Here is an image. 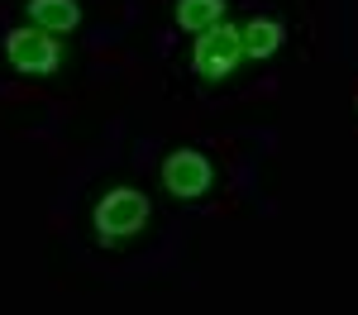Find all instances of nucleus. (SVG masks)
<instances>
[{
  "mask_svg": "<svg viewBox=\"0 0 358 315\" xmlns=\"http://www.w3.org/2000/svg\"><path fill=\"white\" fill-rule=\"evenodd\" d=\"M29 20H34V29L57 38V34H72L82 24V5L77 0H29Z\"/></svg>",
  "mask_w": 358,
  "mask_h": 315,
  "instance_id": "nucleus-5",
  "label": "nucleus"
},
{
  "mask_svg": "<svg viewBox=\"0 0 358 315\" xmlns=\"http://www.w3.org/2000/svg\"><path fill=\"white\" fill-rule=\"evenodd\" d=\"M210 182H215V168H210V158L206 153H196V148H177V153H167L163 158V186L167 196L177 200H196L210 191Z\"/></svg>",
  "mask_w": 358,
  "mask_h": 315,
  "instance_id": "nucleus-4",
  "label": "nucleus"
},
{
  "mask_svg": "<svg viewBox=\"0 0 358 315\" xmlns=\"http://www.w3.org/2000/svg\"><path fill=\"white\" fill-rule=\"evenodd\" d=\"M91 220H96L101 244H124V239H134L138 229L148 225V196L134 191V186H115V191L101 196Z\"/></svg>",
  "mask_w": 358,
  "mask_h": 315,
  "instance_id": "nucleus-1",
  "label": "nucleus"
},
{
  "mask_svg": "<svg viewBox=\"0 0 358 315\" xmlns=\"http://www.w3.org/2000/svg\"><path fill=\"white\" fill-rule=\"evenodd\" d=\"M224 20V0H177V24L187 34H206Z\"/></svg>",
  "mask_w": 358,
  "mask_h": 315,
  "instance_id": "nucleus-6",
  "label": "nucleus"
},
{
  "mask_svg": "<svg viewBox=\"0 0 358 315\" xmlns=\"http://www.w3.org/2000/svg\"><path fill=\"white\" fill-rule=\"evenodd\" d=\"M244 62V34L234 24H210L206 34H196V48H192V67L201 82H224L234 67Z\"/></svg>",
  "mask_w": 358,
  "mask_h": 315,
  "instance_id": "nucleus-2",
  "label": "nucleus"
},
{
  "mask_svg": "<svg viewBox=\"0 0 358 315\" xmlns=\"http://www.w3.org/2000/svg\"><path fill=\"white\" fill-rule=\"evenodd\" d=\"M239 34H244V57H273L282 48V24L277 20H253Z\"/></svg>",
  "mask_w": 358,
  "mask_h": 315,
  "instance_id": "nucleus-7",
  "label": "nucleus"
},
{
  "mask_svg": "<svg viewBox=\"0 0 358 315\" xmlns=\"http://www.w3.org/2000/svg\"><path fill=\"white\" fill-rule=\"evenodd\" d=\"M5 57H10V67L24 72V77H48V72H57V62H62V43H57L53 34L24 24V29H15V34L5 38Z\"/></svg>",
  "mask_w": 358,
  "mask_h": 315,
  "instance_id": "nucleus-3",
  "label": "nucleus"
}]
</instances>
